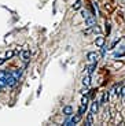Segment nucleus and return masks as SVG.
<instances>
[{
    "instance_id": "obj_1",
    "label": "nucleus",
    "mask_w": 125,
    "mask_h": 126,
    "mask_svg": "<svg viewBox=\"0 0 125 126\" xmlns=\"http://www.w3.org/2000/svg\"><path fill=\"white\" fill-rule=\"evenodd\" d=\"M99 58H100V55L96 54V52H88V55H87V59L91 60V62H98Z\"/></svg>"
},
{
    "instance_id": "obj_2",
    "label": "nucleus",
    "mask_w": 125,
    "mask_h": 126,
    "mask_svg": "<svg viewBox=\"0 0 125 126\" xmlns=\"http://www.w3.org/2000/svg\"><path fill=\"white\" fill-rule=\"evenodd\" d=\"M104 43H106V38L102 37V36H98V37L95 38V45H96L98 48H102L104 45Z\"/></svg>"
},
{
    "instance_id": "obj_3",
    "label": "nucleus",
    "mask_w": 125,
    "mask_h": 126,
    "mask_svg": "<svg viewBox=\"0 0 125 126\" xmlns=\"http://www.w3.org/2000/svg\"><path fill=\"white\" fill-rule=\"evenodd\" d=\"M95 23H96V19H95L94 15H91L89 18L85 19V26L87 28H92V26H95Z\"/></svg>"
},
{
    "instance_id": "obj_4",
    "label": "nucleus",
    "mask_w": 125,
    "mask_h": 126,
    "mask_svg": "<svg viewBox=\"0 0 125 126\" xmlns=\"http://www.w3.org/2000/svg\"><path fill=\"white\" fill-rule=\"evenodd\" d=\"M63 114H65L66 117H70L73 114V107L72 106H65V107H63Z\"/></svg>"
},
{
    "instance_id": "obj_5",
    "label": "nucleus",
    "mask_w": 125,
    "mask_h": 126,
    "mask_svg": "<svg viewBox=\"0 0 125 126\" xmlns=\"http://www.w3.org/2000/svg\"><path fill=\"white\" fill-rule=\"evenodd\" d=\"M80 119H81V115H80V114H77V115H76V117H73L72 121H70V122H67L66 125H74V123H78V122H80Z\"/></svg>"
},
{
    "instance_id": "obj_6",
    "label": "nucleus",
    "mask_w": 125,
    "mask_h": 126,
    "mask_svg": "<svg viewBox=\"0 0 125 126\" xmlns=\"http://www.w3.org/2000/svg\"><path fill=\"white\" fill-rule=\"evenodd\" d=\"M98 111H99V103L94 101V103L91 104V112H92V114H96Z\"/></svg>"
},
{
    "instance_id": "obj_7",
    "label": "nucleus",
    "mask_w": 125,
    "mask_h": 126,
    "mask_svg": "<svg viewBox=\"0 0 125 126\" xmlns=\"http://www.w3.org/2000/svg\"><path fill=\"white\" fill-rule=\"evenodd\" d=\"M92 123H94V114L91 112V114H88V115H87V119H85V125L91 126Z\"/></svg>"
},
{
    "instance_id": "obj_8",
    "label": "nucleus",
    "mask_w": 125,
    "mask_h": 126,
    "mask_svg": "<svg viewBox=\"0 0 125 126\" xmlns=\"http://www.w3.org/2000/svg\"><path fill=\"white\" fill-rule=\"evenodd\" d=\"M21 56H22V59H23V60H28L29 58H30V51H29V49L22 51V52H21Z\"/></svg>"
},
{
    "instance_id": "obj_9",
    "label": "nucleus",
    "mask_w": 125,
    "mask_h": 126,
    "mask_svg": "<svg viewBox=\"0 0 125 126\" xmlns=\"http://www.w3.org/2000/svg\"><path fill=\"white\" fill-rule=\"evenodd\" d=\"M109 97H110V92H104L103 96H102V103L106 104L107 101H109Z\"/></svg>"
},
{
    "instance_id": "obj_10",
    "label": "nucleus",
    "mask_w": 125,
    "mask_h": 126,
    "mask_svg": "<svg viewBox=\"0 0 125 126\" xmlns=\"http://www.w3.org/2000/svg\"><path fill=\"white\" fill-rule=\"evenodd\" d=\"M83 84H84L85 86H89V84H91V77H89V76H85L84 78H83Z\"/></svg>"
},
{
    "instance_id": "obj_11",
    "label": "nucleus",
    "mask_w": 125,
    "mask_h": 126,
    "mask_svg": "<svg viewBox=\"0 0 125 126\" xmlns=\"http://www.w3.org/2000/svg\"><path fill=\"white\" fill-rule=\"evenodd\" d=\"M85 111H87V104H81V106H80V108H78V114H80V115H83Z\"/></svg>"
},
{
    "instance_id": "obj_12",
    "label": "nucleus",
    "mask_w": 125,
    "mask_h": 126,
    "mask_svg": "<svg viewBox=\"0 0 125 126\" xmlns=\"http://www.w3.org/2000/svg\"><path fill=\"white\" fill-rule=\"evenodd\" d=\"M80 7H81V0H76L74 4H73V8H74V10H78Z\"/></svg>"
},
{
    "instance_id": "obj_13",
    "label": "nucleus",
    "mask_w": 125,
    "mask_h": 126,
    "mask_svg": "<svg viewBox=\"0 0 125 126\" xmlns=\"http://www.w3.org/2000/svg\"><path fill=\"white\" fill-rule=\"evenodd\" d=\"M14 56V51H7L6 52V59H11Z\"/></svg>"
},
{
    "instance_id": "obj_14",
    "label": "nucleus",
    "mask_w": 125,
    "mask_h": 126,
    "mask_svg": "<svg viewBox=\"0 0 125 126\" xmlns=\"http://www.w3.org/2000/svg\"><path fill=\"white\" fill-rule=\"evenodd\" d=\"M21 74H22V71H21V70H17V71H14V73H13V76L15 77L17 79H18L19 77H21Z\"/></svg>"
},
{
    "instance_id": "obj_15",
    "label": "nucleus",
    "mask_w": 125,
    "mask_h": 126,
    "mask_svg": "<svg viewBox=\"0 0 125 126\" xmlns=\"http://www.w3.org/2000/svg\"><path fill=\"white\" fill-rule=\"evenodd\" d=\"M88 100H89V99H88V96H83V99H81V104H87L88 106Z\"/></svg>"
},
{
    "instance_id": "obj_16",
    "label": "nucleus",
    "mask_w": 125,
    "mask_h": 126,
    "mask_svg": "<svg viewBox=\"0 0 125 126\" xmlns=\"http://www.w3.org/2000/svg\"><path fill=\"white\" fill-rule=\"evenodd\" d=\"M95 69H96V64H95V63H94V64H91V66H88V71H89V73H92Z\"/></svg>"
},
{
    "instance_id": "obj_17",
    "label": "nucleus",
    "mask_w": 125,
    "mask_h": 126,
    "mask_svg": "<svg viewBox=\"0 0 125 126\" xmlns=\"http://www.w3.org/2000/svg\"><path fill=\"white\" fill-rule=\"evenodd\" d=\"M7 71H0V79H6Z\"/></svg>"
},
{
    "instance_id": "obj_18",
    "label": "nucleus",
    "mask_w": 125,
    "mask_h": 126,
    "mask_svg": "<svg viewBox=\"0 0 125 126\" xmlns=\"http://www.w3.org/2000/svg\"><path fill=\"white\" fill-rule=\"evenodd\" d=\"M92 30H94V32H95V33H99V32H100V29H99V28H98V26H96V25H95V26H92Z\"/></svg>"
},
{
    "instance_id": "obj_19",
    "label": "nucleus",
    "mask_w": 125,
    "mask_h": 126,
    "mask_svg": "<svg viewBox=\"0 0 125 126\" xmlns=\"http://www.w3.org/2000/svg\"><path fill=\"white\" fill-rule=\"evenodd\" d=\"M88 92H89V91H88V86H85V88H84V89H83V91H81V93H83V94H87Z\"/></svg>"
},
{
    "instance_id": "obj_20",
    "label": "nucleus",
    "mask_w": 125,
    "mask_h": 126,
    "mask_svg": "<svg viewBox=\"0 0 125 126\" xmlns=\"http://www.w3.org/2000/svg\"><path fill=\"white\" fill-rule=\"evenodd\" d=\"M120 94L125 96V86H122V88H121V91H120Z\"/></svg>"
},
{
    "instance_id": "obj_21",
    "label": "nucleus",
    "mask_w": 125,
    "mask_h": 126,
    "mask_svg": "<svg viewBox=\"0 0 125 126\" xmlns=\"http://www.w3.org/2000/svg\"><path fill=\"white\" fill-rule=\"evenodd\" d=\"M6 60H7L6 58H0V66H1V64H3V63L6 62Z\"/></svg>"
},
{
    "instance_id": "obj_22",
    "label": "nucleus",
    "mask_w": 125,
    "mask_h": 126,
    "mask_svg": "<svg viewBox=\"0 0 125 126\" xmlns=\"http://www.w3.org/2000/svg\"><path fill=\"white\" fill-rule=\"evenodd\" d=\"M0 88H1V86H0Z\"/></svg>"
}]
</instances>
